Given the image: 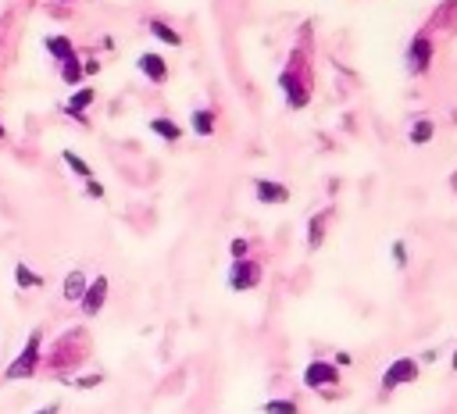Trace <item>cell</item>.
<instances>
[{
    "label": "cell",
    "instance_id": "cell-14",
    "mask_svg": "<svg viewBox=\"0 0 457 414\" xmlns=\"http://www.w3.org/2000/svg\"><path fill=\"white\" fill-rule=\"evenodd\" d=\"M433 132H436V122H433V118H418V122L411 125V143H429L433 139Z\"/></svg>",
    "mask_w": 457,
    "mask_h": 414
},
{
    "label": "cell",
    "instance_id": "cell-7",
    "mask_svg": "<svg viewBox=\"0 0 457 414\" xmlns=\"http://www.w3.org/2000/svg\"><path fill=\"white\" fill-rule=\"evenodd\" d=\"M254 193L261 204H286L290 200V190L283 183H271V179H257L254 183Z\"/></svg>",
    "mask_w": 457,
    "mask_h": 414
},
{
    "label": "cell",
    "instance_id": "cell-20",
    "mask_svg": "<svg viewBox=\"0 0 457 414\" xmlns=\"http://www.w3.org/2000/svg\"><path fill=\"white\" fill-rule=\"evenodd\" d=\"M261 411H264V414H300V407H297L293 400H264Z\"/></svg>",
    "mask_w": 457,
    "mask_h": 414
},
{
    "label": "cell",
    "instance_id": "cell-19",
    "mask_svg": "<svg viewBox=\"0 0 457 414\" xmlns=\"http://www.w3.org/2000/svg\"><path fill=\"white\" fill-rule=\"evenodd\" d=\"M322 236H325V215H315L311 225H308V247H311V250L322 247Z\"/></svg>",
    "mask_w": 457,
    "mask_h": 414
},
{
    "label": "cell",
    "instance_id": "cell-8",
    "mask_svg": "<svg viewBox=\"0 0 457 414\" xmlns=\"http://www.w3.org/2000/svg\"><path fill=\"white\" fill-rule=\"evenodd\" d=\"M140 72L150 82H165L168 79V61H165V57H158V54H143L140 57Z\"/></svg>",
    "mask_w": 457,
    "mask_h": 414
},
{
    "label": "cell",
    "instance_id": "cell-15",
    "mask_svg": "<svg viewBox=\"0 0 457 414\" xmlns=\"http://www.w3.org/2000/svg\"><path fill=\"white\" fill-rule=\"evenodd\" d=\"M47 50H50V54L57 57V61H68V57L75 54V50H72V40H68V36H47Z\"/></svg>",
    "mask_w": 457,
    "mask_h": 414
},
{
    "label": "cell",
    "instance_id": "cell-17",
    "mask_svg": "<svg viewBox=\"0 0 457 414\" xmlns=\"http://www.w3.org/2000/svg\"><path fill=\"white\" fill-rule=\"evenodd\" d=\"M15 282H18V289H36V286H43L40 275L29 272V264H15Z\"/></svg>",
    "mask_w": 457,
    "mask_h": 414
},
{
    "label": "cell",
    "instance_id": "cell-13",
    "mask_svg": "<svg viewBox=\"0 0 457 414\" xmlns=\"http://www.w3.org/2000/svg\"><path fill=\"white\" fill-rule=\"evenodd\" d=\"M190 122H193V132H197V136H211V132H215V114L204 111V107H197V111H193Z\"/></svg>",
    "mask_w": 457,
    "mask_h": 414
},
{
    "label": "cell",
    "instance_id": "cell-23",
    "mask_svg": "<svg viewBox=\"0 0 457 414\" xmlns=\"http://www.w3.org/2000/svg\"><path fill=\"white\" fill-rule=\"evenodd\" d=\"M229 250H232V257H236V261H243V257H247V240H232V247H229Z\"/></svg>",
    "mask_w": 457,
    "mask_h": 414
},
{
    "label": "cell",
    "instance_id": "cell-24",
    "mask_svg": "<svg viewBox=\"0 0 457 414\" xmlns=\"http://www.w3.org/2000/svg\"><path fill=\"white\" fill-rule=\"evenodd\" d=\"M393 257H397V268H404V264H407V250H404V243H393Z\"/></svg>",
    "mask_w": 457,
    "mask_h": 414
},
{
    "label": "cell",
    "instance_id": "cell-5",
    "mask_svg": "<svg viewBox=\"0 0 457 414\" xmlns=\"http://www.w3.org/2000/svg\"><path fill=\"white\" fill-rule=\"evenodd\" d=\"M336 378H340V371H336V365H329V361H311L308 368H304V382H308L311 390H325Z\"/></svg>",
    "mask_w": 457,
    "mask_h": 414
},
{
    "label": "cell",
    "instance_id": "cell-11",
    "mask_svg": "<svg viewBox=\"0 0 457 414\" xmlns=\"http://www.w3.org/2000/svg\"><path fill=\"white\" fill-rule=\"evenodd\" d=\"M150 132L161 136V139H168V143H175V139L182 136V125H175L172 118H154V122H150Z\"/></svg>",
    "mask_w": 457,
    "mask_h": 414
},
{
    "label": "cell",
    "instance_id": "cell-6",
    "mask_svg": "<svg viewBox=\"0 0 457 414\" xmlns=\"http://www.w3.org/2000/svg\"><path fill=\"white\" fill-rule=\"evenodd\" d=\"M429 65H433V43L425 40V36H414L411 47H407V68H411L414 75H421Z\"/></svg>",
    "mask_w": 457,
    "mask_h": 414
},
{
    "label": "cell",
    "instance_id": "cell-29",
    "mask_svg": "<svg viewBox=\"0 0 457 414\" xmlns=\"http://www.w3.org/2000/svg\"><path fill=\"white\" fill-rule=\"evenodd\" d=\"M454 190H457V171H454Z\"/></svg>",
    "mask_w": 457,
    "mask_h": 414
},
{
    "label": "cell",
    "instance_id": "cell-25",
    "mask_svg": "<svg viewBox=\"0 0 457 414\" xmlns=\"http://www.w3.org/2000/svg\"><path fill=\"white\" fill-rule=\"evenodd\" d=\"M86 190H89V197H104V186H97L93 179H89V183H86Z\"/></svg>",
    "mask_w": 457,
    "mask_h": 414
},
{
    "label": "cell",
    "instance_id": "cell-18",
    "mask_svg": "<svg viewBox=\"0 0 457 414\" xmlns=\"http://www.w3.org/2000/svg\"><path fill=\"white\" fill-rule=\"evenodd\" d=\"M61 158H65V164H68V168H72V171L79 175V179H86V183H89V179H93V168H89V164H86V161H82L79 154H72V151H65V154H61Z\"/></svg>",
    "mask_w": 457,
    "mask_h": 414
},
{
    "label": "cell",
    "instance_id": "cell-22",
    "mask_svg": "<svg viewBox=\"0 0 457 414\" xmlns=\"http://www.w3.org/2000/svg\"><path fill=\"white\" fill-rule=\"evenodd\" d=\"M100 382H104L100 371H89V375H79V378H75V386H79V390H97Z\"/></svg>",
    "mask_w": 457,
    "mask_h": 414
},
{
    "label": "cell",
    "instance_id": "cell-30",
    "mask_svg": "<svg viewBox=\"0 0 457 414\" xmlns=\"http://www.w3.org/2000/svg\"><path fill=\"white\" fill-rule=\"evenodd\" d=\"M454 371H457V353H454Z\"/></svg>",
    "mask_w": 457,
    "mask_h": 414
},
{
    "label": "cell",
    "instance_id": "cell-27",
    "mask_svg": "<svg viewBox=\"0 0 457 414\" xmlns=\"http://www.w3.org/2000/svg\"><path fill=\"white\" fill-rule=\"evenodd\" d=\"M36 414H57V404H50V407H43V411H36Z\"/></svg>",
    "mask_w": 457,
    "mask_h": 414
},
{
    "label": "cell",
    "instance_id": "cell-28",
    "mask_svg": "<svg viewBox=\"0 0 457 414\" xmlns=\"http://www.w3.org/2000/svg\"><path fill=\"white\" fill-rule=\"evenodd\" d=\"M4 136H8V132H4V125H0V139H4Z\"/></svg>",
    "mask_w": 457,
    "mask_h": 414
},
{
    "label": "cell",
    "instance_id": "cell-12",
    "mask_svg": "<svg viewBox=\"0 0 457 414\" xmlns=\"http://www.w3.org/2000/svg\"><path fill=\"white\" fill-rule=\"evenodd\" d=\"M89 104H93V90H79V93H72V97H68V104H65V107H68V114H75L79 122H82Z\"/></svg>",
    "mask_w": 457,
    "mask_h": 414
},
{
    "label": "cell",
    "instance_id": "cell-10",
    "mask_svg": "<svg viewBox=\"0 0 457 414\" xmlns=\"http://www.w3.org/2000/svg\"><path fill=\"white\" fill-rule=\"evenodd\" d=\"M86 275L82 272H68L65 275V286H61V289H65V300H82V293H86Z\"/></svg>",
    "mask_w": 457,
    "mask_h": 414
},
{
    "label": "cell",
    "instance_id": "cell-3",
    "mask_svg": "<svg viewBox=\"0 0 457 414\" xmlns=\"http://www.w3.org/2000/svg\"><path fill=\"white\" fill-rule=\"evenodd\" d=\"M261 282V268L254 261H232V268H229V286L236 293H247Z\"/></svg>",
    "mask_w": 457,
    "mask_h": 414
},
{
    "label": "cell",
    "instance_id": "cell-4",
    "mask_svg": "<svg viewBox=\"0 0 457 414\" xmlns=\"http://www.w3.org/2000/svg\"><path fill=\"white\" fill-rule=\"evenodd\" d=\"M104 300H107V279L100 275V279H93V282H89L86 286V293H82V314L86 318H97L100 314V307H104Z\"/></svg>",
    "mask_w": 457,
    "mask_h": 414
},
{
    "label": "cell",
    "instance_id": "cell-2",
    "mask_svg": "<svg viewBox=\"0 0 457 414\" xmlns=\"http://www.w3.org/2000/svg\"><path fill=\"white\" fill-rule=\"evenodd\" d=\"M418 378V361L414 358H397L386 371H382V390H397V386H407V382Z\"/></svg>",
    "mask_w": 457,
    "mask_h": 414
},
{
    "label": "cell",
    "instance_id": "cell-21",
    "mask_svg": "<svg viewBox=\"0 0 457 414\" xmlns=\"http://www.w3.org/2000/svg\"><path fill=\"white\" fill-rule=\"evenodd\" d=\"M61 79H65L68 86H75L79 79H82V68H79V57L72 54L68 61H61Z\"/></svg>",
    "mask_w": 457,
    "mask_h": 414
},
{
    "label": "cell",
    "instance_id": "cell-9",
    "mask_svg": "<svg viewBox=\"0 0 457 414\" xmlns=\"http://www.w3.org/2000/svg\"><path fill=\"white\" fill-rule=\"evenodd\" d=\"M279 82H283V90H286V104H290V107H304V104H308V90H304V86H300L290 72H286Z\"/></svg>",
    "mask_w": 457,
    "mask_h": 414
},
{
    "label": "cell",
    "instance_id": "cell-16",
    "mask_svg": "<svg viewBox=\"0 0 457 414\" xmlns=\"http://www.w3.org/2000/svg\"><path fill=\"white\" fill-rule=\"evenodd\" d=\"M150 33H154L161 43H168V47H179V43H182V36L175 33V29H172V25H165V22H158V18L150 22Z\"/></svg>",
    "mask_w": 457,
    "mask_h": 414
},
{
    "label": "cell",
    "instance_id": "cell-26",
    "mask_svg": "<svg viewBox=\"0 0 457 414\" xmlns=\"http://www.w3.org/2000/svg\"><path fill=\"white\" fill-rule=\"evenodd\" d=\"M82 72H86V75H97V72H100V65H97V61H86V68H82Z\"/></svg>",
    "mask_w": 457,
    "mask_h": 414
},
{
    "label": "cell",
    "instance_id": "cell-1",
    "mask_svg": "<svg viewBox=\"0 0 457 414\" xmlns=\"http://www.w3.org/2000/svg\"><path fill=\"white\" fill-rule=\"evenodd\" d=\"M36 368H40V332H29L25 350L8 365L4 378H11V382H15V378H29V375H36Z\"/></svg>",
    "mask_w": 457,
    "mask_h": 414
}]
</instances>
